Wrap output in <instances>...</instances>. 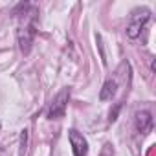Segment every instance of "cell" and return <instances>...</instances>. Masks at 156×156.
<instances>
[{
    "label": "cell",
    "instance_id": "obj_1",
    "mask_svg": "<svg viewBox=\"0 0 156 156\" xmlns=\"http://www.w3.org/2000/svg\"><path fill=\"white\" fill-rule=\"evenodd\" d=\"M151 20V11L145 9V8H140V9H134L132 15H130V20L127 24V37L129 39H138L141 35V31L145 30V26L149 24Z\"/></svg>",
    "mask_w": 156,
    "mask_h": 156
},
{
    "label": "cell",
    "instance_id": "obj_2",
    "mask_svg": "<svg viewBox=\"0 0 156 156\" xmlns=\"http://www.w3.org/2000/svg\"><path fill=\"white\" fill-rule=\"evenodd\" d=\"M68 99H70V88H62L51 101L46 118L48 119H59L66 114V107H68Z\"/></svg>",
    "mask_w": 156,
    "mask_h": 156
},
{
    "label": "cell",
    "instance_id": "obj_3",
    "mask_svg": "<svg viewBox=\"0 0 156 156\" xmlns=\"http://www.w3.org/2000/svg\"><path fill=\"white\" fill-rule=\"evenodd\" d=\"M35 35H37V30H35V19H31L28 24H24V26L19 28L17 37H19V44H20L22 53H30Z\"/></svg>",
    "mask_w": 156,
    "mask_h": 156
},
{
    "label": "cell",
    "instance_id": "obj_4",
    "mask_svg": "<svg viewBox=\"0 0 156 156\" xmlns=\"http://www.w3.org/2000/svg\"><path fill=\"white\" fill-rule=\"evenodd\" d=\"M68 141L72 145L73 156H87L88 154V141L79 130H75V129L68 130Z\"/></svg>",
    "mask_w": 156,
    "mask_h": 156
},
{
    "label": "cell",
    "instance_id": "obj_5",
    "mask_svg": "<svg viewBox=\"0 0 156 156\" xmlns=\"http://www.w3.org/2000/svg\"><path fill=\"white\" fill-rule=\"evenodd\" d=\"M134 123H136V129L140 134H145L152 129V114L149 110H140L136 112V118H134Z\"/></svg>",
    "mask_w": 156,
    "mask_h": 156
},
{
    "label": "cell",
    "instance_id": "obj_6",
    "mask_svg": "<svg viewBox=\"0 0 156 156\" xmlns=\"http://www.w3.org/2000/svg\"><path fill=\"white\" fill-rule=\"evenodd\" d=\"M116 92H118L116 79H107L105 85H103V88H101V92H99V99L101 101H108V99H112L116 96Z\"/></svg>",
    "mask_w": 156,
    "mask_h": 156
},
{
    "label": "cell",
    "instance_id": "obj_7",
    "mask_svg": "<svg viewBox=\"0 0 156 156\" xmlns=\"http://www.w3.org/2000/svg\"><path fill=\"white\" fill-rule=\"evenodd\" d=\"M119 110H121V103H118V105L114 107V110H110V114H108V121H110V123H114V121L118 119Z\"/></svg>",
    "mask_w": 156,
    "mask_h": 156
},
{
    "label": "cell",
    "instance_id": "obj_8",
    "mask_svg": "<svg viewBox=\"0 0 156 156\" xmlns=\"http://www.w3.org/2000/svg\"><path fill=\"white\" fill-rule=\"evenodd\" d=\"M26 141H28V130H22V136H20V156L26 151Z\"/></svg>",
    "mask_w": 156,
    "mask_h": 156
}]
</instances>
